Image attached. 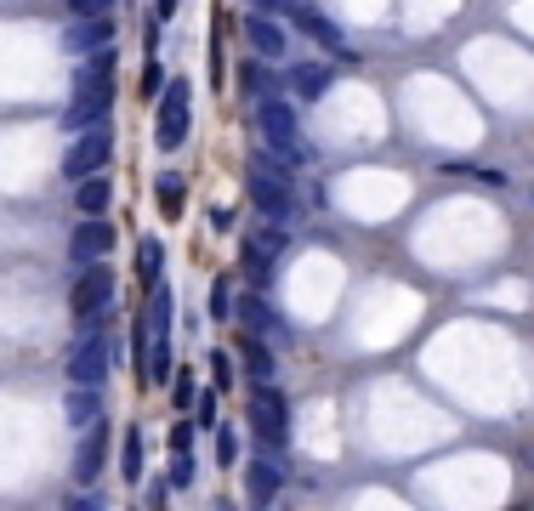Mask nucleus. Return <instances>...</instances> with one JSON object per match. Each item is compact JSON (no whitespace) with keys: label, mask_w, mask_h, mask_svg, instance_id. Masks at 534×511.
Segmentation results:
<instances>
[{"label":"nucleus","mask_w":534,"mask_h":511,"mask_svg":"<svg viewBox=\"0 0 534 511\" xmlns=\"http://www.w3.org/2000/svg\"><path fill=\"white\" fill-rule=\"evenodd\" d=\"M211 381H216V392H228L233 381H239V370H233V358L222 353V347H216V353H211Z\"/></svg>","instance_id":"nucleus-28"},{"label":"nucleus","mask_w":534,"mask_h":511,"mask_svg":"<svg viewBox=\"0 0 534 511\" xmlns=\"http://www.w3.org/2000/svg\"><path fill=\"white\" fill-rule=\"evenodd\" d=\"M177 6H182V0H160V23H165V18H177Z\"/></svg>","instance_id":"nucleus-37"},{"label":"nucleus","mask_w":534,"mask_h":511,"mask_svg":"<svg viewBox=\"0 0 534 511\" xmlns=\"http://www.w3.org/2000/svg\"><path fill=\"white\" fill-rule=\"evenodd\" d=\"M279 245H285V233H256V239H245V273H250V284H267Z\"/></svg>","instance_id":"nucleus-12"},{"label":"nucleus","mask_w":534,"mask_h":511,"mask_svg":"<svg viewBox=\"0 0 534 511\" xmlns=\"http://www.w3.org/2000/svg\"><path fill=\"white\" fill-rule=\"evenodd\" d=\"M108 250H114V228H108L103 216H80L69 233V256L86 267V262H103Z\"/></svg>","instance_id":"nucleus-7"},{"label":"nucleus","mask_w":534,"mask_h":511,"mask_svg":"<svg viewBox=\"0 0 534 511\" xmlns=\"http://www.w3.org/2000/svg\"><path fill=\"white\" fill-rule=\"evenodd\" d=\"M171 404H177L182 415L199 404V375L194 370H177V381H171Z\"/></svg>","instance_id":"nucleus-24"},{"label":"nucleus","mask_w":534,"mask_h":511,"mask_svg":"<svg viewBox=\"0 0 534 511\" xmlns=\"http://www.w3.org/2000/svg\"><path fill=\"white\" fill-rule=\"evenodd\" d=\"M69 6H74V18H97V12L114 6V0H69Z\"/></svg>","instance_id":"nucleus-33"},{"label":"nucleus","mask_w":534,"mask_h":511,"mask_svg":"<svg viewBox=\"0 0 534 511\" xmlns=\"http://www.w3.org/2000/svg\"><path fill=\"white\" fill-rule=\"evenodd\" d=\"M108 103H114V52H91L86 63H80V74H74V103L69 114H63V125L69 131H86V125H103Z\"/></svg>","instance_id":"nucleus-1"},{"label":"nucleus","mask_w":534,"mask_h":511,"mask_svg":"<svg viewBox=\"0 0 534 511\" xmlns=\"http://www.w3.org/2000/svg\"><path fill=\"white\" fill-rule=\"evenodd\" d=\"M245 35H250V52L256 57H285V29H279V18H267V12H256V18L245 23Z\"/></svg>","instance_id":"nucleus-13"},{"label":"nucleus","mask_w":534,"mask_h":511,"mask_svg":"<svg viewBox=\"0 0 534 511\" xmlns=\"http://www.w3.org/2000/svg\"><path fill=\"white\" fill-rule=\"evenodd\" d=\"M69 421H97V387H74L69 392Z\"/></svg>","instance_id":"nucleus-25"},{"label":"nucleus","mask_w":534,"mask_h":511,"mask_svg":"<svg viewBox=\"0 0 534 511\" xmlns=\"http://www.w3.org/2000/svg\"><path fill=\"white\" fill-rule=\"evenodd\" d=\"M108 159H114V137H108L103 125H86V131H74L69 154H63V171L80 182V177H97Z\"/></svg>","instance_id":"nucleus-3"},{"label":"nucleus","mask_w":534,"mask_h":511,"mask_svg":"<svg viewBox=\"0 0 534 511\" xmlns=\"http://www.w3.org/2000/svg\"><path fill=\"white\" fill-rule=\"evenodd\" d=\"M194 421H171V455H188V449H194Z\"/></svg>","instance_id":"nucleus-30"},{"label":"nucleus","mask_w":534,"mask_h":511,"mask_svg":"<svg viewBox=\"0 0 534 511\" xmlns=\"http://www.w3.org/2000/svg\"><path fill=\"white\" fill-rule=\"evenodd\" d=\"M108 40H114V23H108V12H97V18H80V29H69V52L91 57L103 52Z\"/></svg>","instance_id":"nucleus-15"},{"label":"nucleus","mask_w":534,"mask_h":511,"mask_svg":"<svg viewBox=\"0 0 534 511\" xmlns=\"http://www.w3.org/2000/svg\"><path fill=\"white\" fill-rule=\"evenodd\" d=\"M239 91H245V97H267V91H273V74H267L262 57H245V63H239Z\"/></svg>","instance_id":"nucleus-22"},{"label":"nucleus","mask_w":534,"mask_h":511,"mask_svg":"<svg viewBox=\"0 0 534 511\" xmlns=\"http://www.w3.org/2000/svg\"><path fill=\"white\" fill-rule=\"evenodd\" d=\"M160 91H165V69L160 63H148L143 69V97H160Z\"/></svg>","instance_id":"nucleus-32"},{"label":"nucleus","mask_w":534,"mask_h":511,"mask_svg":"<svg viewBox=\"0 0 534 511\" xmlns=\"http://www.w3.org/2000/svg\"><path fill=\"white\" fill-rule=\"evenodd\" d=\"M256 12H267V18H279V12H290V0H250Z\"/></svg>","instance_id":"nucleus-35"},{"label":"nucleus","mask_w":534,"mask_h":511,"mask_svg":"<svg viewBox=\"0 0 534 511\" xmlns=\"http://www.w3.org/2000/svg\"><path fill=\"white\" fill-rule=\"evenodd\" d=\"M256 120H262V137L273 142V148H285V154L296 148V108H290V103H279V97H267Z\"/></svg>","instance_id":"nucleus-9"},{"label":"nucleus","mask_w":534,"mask_h":511,"mask_svg":"<svg viewBox=\"0 0 534 511\" xmlns=\"http://www.w3.org/2000/svg\"><path fill=\"white\" fill-rule=\"evenodd\" d=\"M194 483V449L188 455H171V489H188Z\"/></svg>","instance_id":"nucleus-29"},{"label":"nucleus","mask_w":534,"mask_h":511,"mask_svg":"<svg viewBox=\"0 0 534 511\" xmlns=\"http://www.w3.org/2000/svg\"><path fill=\"white\" fill-rule=\"evenodd\" d=\"M211 228H216V233H233V228H239V211H228V205H211Z\"/></svg>","instance_id":"nucleus-31"},{"label":"nucleus","mask_w":534,"mask_h":511,"mask_svg":"<svg viewBox=\"0 0 534 511\" xmlns=\"http://www.w3.org/2000/svg\"><path fill=\"white\" fill-rule=\"evenodd\" d=\"M103 460H108V426L91 421V432L80 438V449H74V477H80V483H97Z\"/></svg>","instance_id":"nucleus-10"},{"label":"nucleus","mask_w":534,"mask_h":511,"mask_svg":"<svg viewBox=\"0 0 534 511\" xmlns=\"http://www.w3.org/2000/svg\"><path fill=\"white\" fill-rule=\"evenodd\" d=\"M160 267H165V245L160 239H137V279H143V290L160 284Z\"/></svg>","instance_id":"nucleus-20"},{"label":"nucleus","mask_w":534,"mask_h":511,"mask_svg":"<svg viewBox=\"0 0 534 511\" xmlns=\"http://www.w3.org/2000/svg\"><path fill=\"white\" fill-rule=\"evenodd\" d=\"M188 131H194V86L177 74V86L160 91V120H154V142H160L165 154L171 148H182L188 142Z\"/></svg>","instance_id":"nucleus-2"},{"label":"nucleus","mask_w":534,"mask_h":511,"mask_svg":"<svg viewBox=\"0 0 534 511\" xmlns=\"http://www.w3.org/2000/svg\"><path fill=\"white\" fill-rule=\"evenodd\" d=\"M279 489H285V466L279 460H250L245 466V494L256 500V506H267V500H279Z\"/></svg>","instance_id":"nucleus-11"},{"label":"nucleus","mask_w":534,"mask_h":511,"mask_svg":"<svg viewBox=\"0 0 534 511\" xmlns=\"http://www.w3.org/2000/svg\"><path fill=\"white\" fill-rule=\"evenodd\" d=\"M267 398H256L250 404V432L267 443V449H285L290 443V404H285V392H273V387H262Z\"/></svg>","instance_id":"nucleus-5"},{"label":"nucleus","mask_w":534,"mask_h":511,"mask_svg":"<svg viewBox=\"0 0 534 511\" xmlns=\"http://www.w3.org/2000/svg\"><path fill=\"white\" fill-rule=\"evenodd\" d=\"M120 477L125 483H143V432L137 426L120 432Z\"/></svg>","instance_id":"nucleus-21"},{"label":"nucleus","mask_w":534,"mask_h":511,"mask_svg":"<svg viewBox=\"0 0 534 511\" xmlns=\"http://www.w3.org/2000/svg\"><path fill=\"white\" fill-rule=\"evenodd\" d=\"M290 86H296L302 103H319L324 91L336 86V69H330V63H296V69H290Z\"/></svg>","instance_id":"nucleus-14"},{"label":"nucleus","mask_w":534,"mask_h":511,"mask_svg":"<svg viewBox=\"0 0 534 511\" xmlns=\"http://www.w3.org/2000/svg\"><path fill=\"white\" fill-rule=\"evenodd\" d=\"M233 313L245 318V330H273V313H267L262 296H245V307H233Z\"/></svg>","instance_id":"nucleus-26"},{"label":"nucleus","mask_w":534,"mask_h":511,"mask_svg":"<svg viewBox=\"0 0 534 511\" xmlns=\"http://www.w3.org/2000/svg\"><path fill=\"white\" fill-rule=\"evenodd\" d=\"M165 500H171V477H165V483H154V489H148V506H165Z\"/></svg>","instance_id":"nucleus-36"},{"label":"nucleus","mask_w":534,"mask_h":511,"mask_svg":"<svg viewBox=\"0 0 534 511\" xmlns=\"http://www.w3.org/2000/svg\"><path fill=\"white\" fill-rule=\"evenodd\" d=\"M154 205H160L165 222H177V216L188 211V182L171 177V171H160V177H154Z\"/></svg>","instance_id":"nucleus-18"},{"label":"nucleus","mask_w":534,"mask_h":511,"mask_svg":"<svg viewBox=\"0 0 534 511\" xmlns=\"http://www.w3.org/2000/svg\"><path fill=\"white\" fill-rule=\"evenodd\" d=\"M216 466H239V432L216 426Z\"/></svg>","instance_id":"nucleus-27"},{"label":"nucleus","mask_w":534,"mask_h":511,"mask_svg":"<svg viewBox=\"0 0 534 511\" xmlns=\"http://www.w3.org/2000/svg\"><path fill=\"white\" fill-rule=\"evenodd\" d=\"M233 307H239V301H233V284H228V279H216V284H211V301H205V313H211L216 324H228Z\"/></svg>","instance_id":"nucleus-23"},{"label":"nucleus","mask_w":534,"mask_h":511,"mask_svg":"<svg viewBox=\"0 0 534 511\" xmlns=\"http://www.w3.org/2000/svg\"><path fill=\"white\" fill-rule=\"evenodd\" d=\"M103 375H108V347L103 341H80L69 353V381L74 387H103Z\"/></svg>","instance_id":"nucleus-8"},{"label":"nucleus","mask_w":534,"mask_h":511,"mask_svg":"<svg viewBox=\"0 0 534 511\" xmlns=\"http://www.w3.org/2000/svg\"><path fill=\"white\" fill-rule=\"evenodd\" d=\"M296 23H302V35H313L324 46V52H336V57H353L347 52V40H341V29L330 18H324V12H313V6H302V12H296Z\"/></svg>","instance_id":"nucleus-17"},{"label":"nucleus","mask_w":534,"mask_h":511,"mask_svg":"<svg viewBox=\"0 0 534 511\" xmlns=\"http://www.w3.org/2000/svg\"><path fill=\"white\" fill-rule=\"evenodd\" d=\"M194 415H199V421H205V426H211V421H216V392H199V404H194Z\"/></svg>","instance_id":"nucleus-34"},{"label":"nucleus","mask_w":534,"mask_h":511,"mask_svg":"<svg viewBox=\"0 0 534 511\" xmlns=\"http://www.w3.org/2000/svg\"><path fill=\"white\" fill-rule=\"evenodd\" d=\"M108 199H114V188L103 182V171H97V177H80V182H74V211H80V216H103Z\"/></svg>","instance_id":"nucleus-19"},{"label":"nucleus","mask_w":534,"mask_h":511,"mask_svg":"<svg viewBox=\"0 0 534 511\" xmlns=\"http://www.w3.org/2000/svg\"><path fill=\"white\" fill-rule=\"evenodd\" d=\"M245 188H250V205H256L262 216H273V222H290V216H296V199H290L285 177H273V171H262V165H256Z\"/></svg>","instance_id":"nucleus-6"},{"label":"nucleus","mask_w":534,"mask_h":511,"mask_svg":"<svg viewBox=\"0 0 534 511\" xmlns=\"http://www.w3.org/2000/svg\"><path fill=\"white\" fill-rule=\"evenodd\" d=\"M108 301H114V273H108L103 262H86V273L74 284V318H80V324H97V318L108 313Z\"/></svg>","instance_id":"nucleus-4"},{"label":"nucleus","mask_w":534,"mask_h":511,"mask_svg":"<svg viewBox=\"0 0 534 511\" xmlns=\"http://www.w3.org/2000/svg\"><path fill=\"white\" fill-rule=\"evenodd\" d=\"M239 364H245V375L256 381V387L273 381V353H267V341L256 330H245V341H239Z\"/></svg>","instance_id":"nucleus-16"}]
</instances>
